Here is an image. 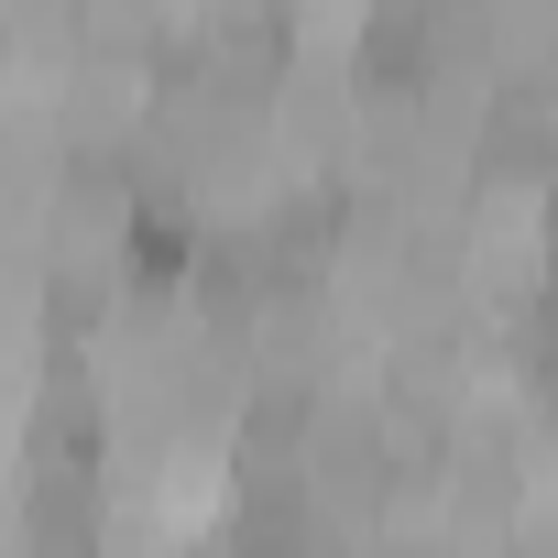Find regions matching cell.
<instances>
[{
	"label": "cell",
	"instance_id": "obj_1",
	"mask_svg": "<svg viewBox=\"0 0 558 558\" xmlns=\"http://www.w3.org/2000/svg\"><path fill=\"white\" fill-rule=\"evenodd\" d=\"M438 77V12L427 0H384L373 34H362V88L373 99H416Z\"/></svg>",
	"mask_w": 558,
	"mask_h": 558
},
{
	"label": "cell",
	"instance_id": "obj_2",
	"mask_svg": "<svg viewBox=\"0 0 558 558\" xmlns=\"http://www.w3.org/2000/svg\"><path fill=\"white\" fill-rule=\"evenodd\" d=\"M186 219H175V197H143L132 208V274H186Z\"/></svg>",
	"mask_w": 558,
	"mask_h": 558
}]
</instances>
